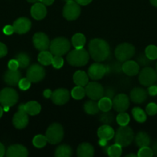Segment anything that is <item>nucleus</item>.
<instances>
[{"instance_id":"nucleus-1","label":"nucleus","mask_w":157,"mask_h":157,"mask_svg":"<svg viewBox=\"0 0 157 157\" xmlns=\"http://www.w3.org/2000/svg\"><path fill=\"white\" fill-rule=\"evenodd\" d=\"M89 56L95 62H102L109 58L110 47L106 41L102 38H94L89 43Z\"/></svg>"},{"instance_id":"nucleus-2","label":"nucleus","mask_w":157,"mask_h":157,"mask_svg":"<svg viewBox=\"0 0 157 157\" xmlns=\"http://www.w3.org/2000/svg\"><path fill=\"white\" fill-rule=\"evenodd\" d=\"M68 63L74 67H83L86 65L89 60V53L84 48H75L67 55Z\"/></svg>"},{"instance_id":"nucleus-3","label":"nucleus","mask_w":157,"mask_h":157,"mask_svg":"<svg viewBox=\"0 0 157 157\" xmlns=\"http://www.w3.org/2000/svg\"><path fill=\"white\" fill-rule=\"evenodd\" d=\"M115 143L121 146L122 147H126L130 145L134 140L133 130L127 126H120L115 134Z\"/></svg>"},{"instance_id":"nucleus-4","label":"nucleus","mask_w":157,"mask_h":157,"mask_svg":"<svg viewBox=\"0 0 157 157\" xmlns=\"http://www.w3.org/2000/svg\"><path fill=\"white\" fill-rule=\"evenodd\" d=\"M71 44L69 40L63 37H58L50 41L49 52L53 55L62 56L70 50Z\"/></svg>"},{"instance_id":"nucleus-5","label":"nucleus","mask_w":157,"mask_h":157,"mask_svg":"<svg viewBox=\"0 0 157 157\" xmlns=\"http://www.w3.org/2000/svg\"><path fill=\"white\" fill-rule=\"evenodd\" d=\"M48 143L51 144H58L64 137V130L61 124L54 123L48 127L46 132Z\"/></svg>"},{"instance_id":"nucleus-6","label":"nucleus","mask_w":157,"mask_h":157,"mask_svg":"<svg viewBox=\"0 0 157 157\" xmlns=\"http://www.w3.org/2000/svg\"><path fill=\"white\" fill-rule=\"evenodd\" d=\"M135 47L129 43H122L115 49V58L119 62H124L131 59L135 55Z\"/></svg>"},{"instance_id":"nucleus-7","label":"nucleus","mask_w":157,"mask_h":157,"mask_svg":"<svg viewBox=\"0 0 157 157\" xmlns=\"http://www.w3.org/2000/svg\"><path fill=\"white\" fill-rule=\"evenodd\" d=\"M18 94L15 90L6 87L0 91V104L2 107H12L18 102Z\"/></svg>"},{"instance_id":"nucleus-8","label":"nucleus","mask_w":157,"mask_h":157,"mask_svg":"<svg viewBox=\"0 0 157 157\" xmlns=\"http://www.w3.org/2000/svg\"><path fill=\"white\" fill-rule=\"evenodd\" d=\"M80 13H81V8L75 0L67 2L63 8V17L69 21L77 19L79 17Z\"/></svg>"},{"instance_id":"nucleus-9","label":"nucleus","mask_w":157,"mask_h":157,"mask_svg":"<svg viewBox=\"0 0 157 157\" xmlns=\"http://www.w3.org/2000/svg\"><path fill=\"white\" fill-rule=\"evenodd\" d=\"M139 81L142 85L149 87L157 81V72L150 67H145L139 75Z\"/></svg>"},{"instance_id":"nucleus-10","label":"nucleus","mask_w":157,"mask_h":157,"mask_svg":"<svg viewBox=\"0 0 157 157\" xmlns=\"http://www.w3.org/2000/svg\"><path fill=\"white\" fill-rule=\"evenodd\" d=\"M12 124L14 127L18 130L24 129L29 124V114L25 110L23 104L18 106V111L14 114L12 117Z\"/></svg>"},{"instance_id":"nucleus-11","label":"nucleus","mask_w":157,"mask_h":157,"mask_svg":"<svg viewBox=\"0 0 157 157\" xmlns=\"http://www.w3.org/2000/svg\"><path fill=\"white\" fill-rule=\"evenodd\" d=\"M46 76V71L42 64H34L28 68L26 72V78L32 83H38L44 79Z\"/></svg>"},{"instance_id":"nucleus-12","label":"nucleus","mask_w":157,"mask_h":157,"mask_svg":"<svg viewBox=\"0 0 157 157\" xmlns=\"http://www.w3.org/2000/svg\"><path fill=\"white\" fill-rule=\"evenodd\" d=\"M86 95H87L91 100L99 101L104 95V88L101 84L98 82H89L86 84Z\"/></svg>"},{"instance_id":"nucleus-13","label":"nucleus","mask_w":157,"mask_h":157,"mask_svg":"<svg viewBox=\"0 0 157 157\" xmlns=\"http://www.w3.org/2000/svg\"><path fill=\"white\" fill-rule=\"evenodd\" d=\"M129 98L125 94H119L112 98V107L116 112H125L129 107Z\"/></svg>"},{"instance_id":"nucleus-14","label":"nucleus","mask_w":157,"mask_h":157,"mask_svg":"<svg viewBox=\"0 0 157 157\" xmlns=\"http://www.w3.org/2000/svg\"><path fill=\"white\" fill-rule=\"evenodd\" d=\"M32 41H33V44L35 48L40 52L48 50L49 48L50 41L48 35L44 32L35 33L32 38Z\"/></svg>"},{"instance_id":"nucleus-15","label":"nucleus","mask_w":157,"mask_h":157,"mask_svg":"<svg viewBox=\"0 0 157 157\" xmlns=\"http://www.w3.org/2000/svg\"><path fill=\"white\" fill-rule=\"evenodd\" d=\"M70 94L69 91L66 88L56 89L55 91L52 92L51 96L52 102L56 105H63L66 104L69 101Z\"/></svg>"},{"instance_id":"nucleus-16","label":"nucleus","mask_w":157,"mask_h":157,"mask_svg":"<svg viewBox=\"0 0 157 157\" xmlns=\"http://www.w3.org/2000/svg\"><path fill=\"white\" fill-rule=\"evenodd\" d=\"M106 74V66L100 64V62L92 64L88 70V75L93 81H98V80L101 79Z\"/></svg>"},{"instance_id":"nucleus-17","label":"nucleus","mask_w":157,"mask_h":157,"mask_svg":"<svg viewBox=\"0 0 157 157\" xmlns=\"http://www.w3.org/2000/svg\"><path fill=\"white\" fill-rule=\"evenodd\" d=\"M12 25H13L15 33L22 35V34L27 33L30 30L32 27V22L28 18L21 17L15 20Z\"/></svg>"},{"instance_id":"nucleus-18","label":"nucleus","mask_w":157,"mask_h":157,"mask_svg":"<svg viewBox=\"0 0 157 157\" xmlns=\"http://www.w3.org/2000/svg\"><path fill=\"white\" fill-rule=\"evenodd\" d=\"M21 78L22 74L18 70H10V69H9L8 71H6V73L4 74V76H3V80H4L5 82L8 85L12 86V87L18 85Z\"/></svg>"},{"instance_id":"nucleus-19","label":"nucleus","mask_w":157,"mask_h":157,"mask_svg":"<svg viewBox=\"0 0 157 157\" xmlns=\"http://www.w3.org/2000/svg\"><path fill=\"white\" fill-rule=\"evenodd\" d=\"M28 155L27 149L21 144L10 146L6 151V156L8 157H26Z\"/></svg>"},{"instance_id":"nucleus-20","label":"nucleus","mask_w":157,"mask_h":157,"mask_svg":"<svg viewBox=\"0 0 157 157\" xmlns=\"http://www.w3.org/2000/svg\"><path fill=\"white\" fill-rule=\"evenodd\" d=\"M130 100L135 104H142L147 99L148 92L141 87H135L130 91Z\"/></svg>"},{"instance_id":"nucleus-21","label":"nucleus","mask_w":157,"mask_h":157,"mask_svg":"<svg viewBox=\"0 0 157 157\" xmlns=\"http://www.w3.org/2000/svg\"><path fill=\"white\" fill-rule=\"evenodd\" d=\"M139 67L136 61L128 60L122 64V71L127 76H135L139 72Z\"/></svg>"},{"instance_id":"nucleus-22","label":"nucleus","mask_w":157,"mask_h":157,"mask_svg":"<svg viewBox=\"0 0 157 157\" xmlns=\"http://www.w3.org/2000/svg\"><path fill=\"white\" fill-rule=\"evenodd\" d=\"M47 9L42 2H35L31 8V15L35 20H42L46 16Z\"/></svg>"},{"instance_id":"nucleus-23","label":"nucleus","mask_w":157,"mask_h":157,"mask_svg":"<svg viewBox=\"0 0 157 157\" xmlns=\"http://www.w3.org/2000/svg\"><path fill=\"white\" fill-rule=\"evenodd\" d=\"M97 135L99 139H105L110 140L115 136V131L110 125L103 124L97 130Z\"/></svg>"},{"instance_id":"nucleus-24","label":"nucleus","mask_w":157,"mask_h":157,"mask_svg":"<svg viewBox=\"0 0 157 157\" xmlns=\"http://www.w3.org/2000/svg\"><path fill=\"white\" fill-rule=\"evenodd\" d=\"M76 153L78 157H92L94 155V147L89 143H83L77 148Z\"/></svg>"},{"instance_id":"nucleus-25","label":"nucleus","mask_w":157,"mask_h":157,"mask_svg":"<svg viewBox=\"0 0 157 157\" xmlns=\"http://www.w3.org/2000/svg\"><path fill=\"white\" fill-rule=\"evenodd\" d=\"M89 75L83 71H77L73 75V81L77 86L86 87L89 83Z\"/></svg>"},{"instance_id":"nucleus-26","label":"nucleus","mask_w":157,"mask_h":157,"mask_svg":"<svg viewBox=\"0 0 157 157\" xmlns=\"http://www.w3.org/2000/svg\"><path fill=\"white\" fill-rule=\"evenodd\" d=\"M25 110L30 116H35L38 114L41 111V105L37 101H29L24 104Z\"/></svg>"},{"instance_id":"nucleus-27","label":"nucleus","mask_w":157,"mask_h":157,"mask_svg":"<svg viewBox=\"0 0 157 157\" xmlns=\"http://www.w3.org/2000/svg\"><path fill=\"white\" fill-rule=\"evenodd\" d=\"M135 144L137 147H149L150 144V137L146 132H139L135 137Z\"/></svg>"},{"instance_id":"nucleus-28","label":"nucleus","mask_w":157,"mask_h":157,"mask_svg":"<svg viewBox=\"0 0 157 157\" xmlns=\"http://www.w3.org/2000/svg\"><path fill=\"white\" fill-rule=\"evenodd\" d=\"M73 153L72 147L67 144H62L58 146L55 152V156L56 157H70Z\"/></svg>"},{"instance_id":"nucleus-29","label":"nucleus","mask_w":157,"mask_h":157,"mask_svg":"<svg viewBox=\"0 0 157 157\" xmlns=\"http://www.w3.org/2000/svg\"><path fill=\"white\" fill-rule=\"evenodd\" d=\"M53 55L49 51H42L38 55V61L42 65L48 66L52 64Z\"/></svg>"},{"instance_id":"nucleus-30","label":"nucleus","mask_w":157,"mask_h":157,"mask_svg":"<svg viewBox=\"0 0 157 157\" xmlns=\"http://www.w3.org/2000/svg\"><path fill=\"white\" fill-rule=\"evenodd\" d=\"M84 110L86 113L90 115H95L99 112L98 102H95L94 100L88 101L84 104Z\"/></svg>"},{"instance_id":"nucleus-31","label":"nucleus","mask_w":157,"mask_h":157,"mask_svg":"<svg viewBox=\"0 0 157 157\" xmlns=\"http://www.w3.org/2000/svg\"><path fill=\"white\" fill-rule=\"evenodd\" d=\"M99 108L101 111L107 112L110 111L112 107V100L107 97H104L100 98L98 101Z\"/></svg>"},{"instance_id":"nucleus-32","label":"nucleus","mask_w":157,"mask_h":157,"mask_svg":"<svg viewBox=\"0 0 157 157\" xmlns=\"http://www.w3.org/2000/svg\"><path fill=\"white\" fill-rule=\"evenodd\" d=\"M86 37L82 33H76L72 36V44L75 48H82L86 44Z\"/></svg>"},{"instance_id":"nucleus-33","label":"nucleus","mask_w":157,"mask_h":157,"mask_svg":"<svg viewBox=\"0 0 157 157\" xmlns=\"http://www.w3.org/2000/svg\"><path fill=\"white\" fill-rule=\"evenodd\" d=\"M132 113L134 119L138 123H144L147 119L146 113L140 107H134L132 110Z\"/></svg>"},{"instance_id":"nucleus-34","label":"nucleus","mask_w":157,"mask_h":157,"mask_svg":"<svg viewBox=\"0 0 157 157\" xmlns=\"http://www.w3.org/2000/svg\"><path fill=\"white\" fill-rule=\"evenodd\" d=\"M15 59L18 62L20 68H26L29 65V63H30V58L27 54L24 52L18 54L15 56Z\"/></svg>"},{"instance_id":"nucleus-35","label":"nucleus","mask_w":157,"mask_h":157,"mask_svg":"<svg viewBox=\"0 0 157 157\" xmlns=\"http://www.w3.org/2000/svg\"><path fill=\"white\" fill-rule=\"evenodd\" d=\"M123 147L119 144H115L113 145H111L108 147L107 153L106 154L110 157H119L123 153Z\"/></svg>"},{"instance_id":"nucleus-36","label":"nucleus","mask_w":157,"mask_h":157,"mask_svg":"<svg viewBox=\"0 0 157 157\" xmlns=\"http://www.w3.org/2000/svg\"><path fill=\"white\" fill-rule=\"evenodd\" d=\"M47 142L46 136L42 134L36 135L35 136H34L33 140H32V144H33L34 147H35L36 148H42V147H46Z\"/></svg>"},{"instance_id":"nucleus-37","label":"nucleus","mask_w":157,"mask_h":157,"mask_svg":"<svg viewBox=\"0 0 157 157\" xmlns=\"http://www.w3.org/2000/svg\"><path fill=\"white\" fill-rule=\"evenodd\" d=\"M71 95L75 100H81L86 96V90L82 86H77L74 87L71 91Z\"/></svg>"},{"instance_id":"nucleus-38","label":"nucleus","mask_w":157,"mask_h":157,"mask_svg":"<svg viewBox=\"0 0 157 157\" xmlns=\"http://www.w3.org/2000/svg\"><path fill=\"white\" fill-rule=\"evenodd\" d=\"M116 122L119 126H127L130 121V117L127 113L120 112L116 116Z\"/></svg>"},{"instance_id":"nucleus-39","label":"nucleus","mask_w":157,"mask_h":157,"mask_svg":"<svg viewBox=\"0 0 157 157\" xmlns=\"http://www.w3.org/2000/svg\"><path fill=\"white\" fill-rule=\"evenodd\" d=\"M99 121L102 124H106V125H110L113 123L114 121V115L111 112H103L99 117Z\"/></svg>"},{"instance_id":"nucleus-40","label":"nucleus","mask_w":157,"mask_h":157,"mask_svg":"<svg viewBox=\"0 0 157 157\" xmlns=\"http://www.w3.org/2000/svg\"><path fill=\"white\" fill-rule=\"evenodd\" d=\"M145 55L147 56L149 59L151 61L157 59V47L153 44H150V45L147 46L145 50Z\"/></svg>"},{"instance_id":"nucleus-41","label":"nucleus","mask_w":157,"mask_h":157,"mask_svg":"<svg viewBox=\"0 0 157 157\" xmlns=\"http://www.w3.org/2000/svg\"><path fill=\"white\" fill-rule=\"evenodd\" d=\"M106 74L110 73H116L122 71V65H120L119 63L114 62L111 64H107L106 65Z\"/></svg>"},{"instance_id":"nucleus-42","label":"nucleus","mask_w":157,"mask_h":157,"mask_svg":"<svg viewBox=\"0 0 157 157\" xmlns=\"http://www.w3.org/2000/svg\"><path fill=\"white\" fill-rule=\"evenodd\" d=\"M137 156L139 157H152L153 156V152L152 149L149 148V147H140Z\"/></svg>"},{"instance_id":"nucleus-43","label":"nucleus","mask_w":157,"mask_h":157,"mask_svg":"<svg viewBox=\"0 0 157 157\" xmlns=\"http://www.w3.org/2000/svg\"><path fill=\"white\" fill-rule=\"evenodd\" d=\"M151 60L147 58L146 55L144 54H140L136 58V62L138 63L139 66H143V67H146L150 64Z\"/></svg>"},{"instance_id":"nucleus-44","label":"nucleus","mask_w":157,"mask_h":157,"mask_svg":"<svg viewBox=\"0 0 157 157\" xmlns=\"http://www.w3.org/2000/svg\"><path fill=\"white\" fill-rule=\"evenodd\" d=\"M64 64V60L62 58V56H56V55H53V59H52V65L55 68L59 69Z\"/></svg>"},{"instance_id":"nucleus-45","label":"nucleus","mask_w":157,"mask_h":157,"mask_svg":"<svg viewBox=\"0 0 157 157\" xmlns=\"http://www.w3.org/2000/svg\"><path fill=\"white\" fill-rule=\"evenodd\" d=\"M31 81L27 78H22L18 82V86L22 90H27L31 87Z\"/></svg>"},{"instance_id":"nucleus-46","label":"nucleus","mask_w":157,"mask_h":157,"mask_svg":"<svg viewBox=\"0 0 157 157\" xmlns=\"http://www.w3.org/2000/svg\"><path fill=\"white\" fill-rule=\"evenodd\" d=\"M146 112L149 116H154L157 113V104L155 103H149L146 108Z\"/></svg>"},{"instance_id":"nucleus-47","label":"nucleus","mask_w":157,"mask_h":157,"mask_svg":"<svg viewBox=\"0 0 157 157\" xmlns=\"http://www.w3.org/2000/svg\"><path fill=\"white\" fill-rule=\"evenodd\" d=\"M115 89L112 88V87H108L107 88L104 89V97H107V98H110L112 100V98L115 96Z\"/></svg>"},{"instance_id":"nucleus-48","label":"nucleus","mask_w":157,"mask_h":157,"mask_svg":"<svg viewBox=\"0 0 157 157\" xmlns=\"http://www.w3.org/2000/svg\"><path fill=\"white\" fill-rule=\"evenodd\" d=\"M8 67H9V69H10V70H18V68L19 67V64H18L17 60L15 58V59H12L9 61Z\"/></svg>"},{"instance_id":"nucleus-49","label":"nucleus","mask_w":157,"mask_h":157,"mask_svg":"<svg viewBox=\"0 0 157 157\" xmlns=\"http://www.w3.org/2000/svg\"><path fill=\"white\" fill-rule=\"evenodd\" d=\"M3 32H4L5 35H11L15 32L14 31L13 25H6L4 28H3Z\"/></svg>"},{"instance_id":"nucleus-50","label":"nucleus","mask_w":157,"mask_h":157,"mask_svg":"<svg viewBox=\"0 0 157 157\" xmlns=\"http://www.w3.org/2000/svg\"><path fill=\"white\" fill-rule=\"evenodd\" d=\"M8 53V48L6 45L3 43L0 42V58H3Z\"/></svg>"},{"instance_id":"nucleus-51","label":"nucleus","mask_w":157,"mask_h":157,"mask_svg":"<svg viewBox=\"0 0 157 157\" xmlns=\"http://www.w3.org/2000/svg\"><path fill=\"white\" fill-rule=\"evenodd\" d=\"M148 94H149L150 96H156L157 95V85H152L149 86V88H148Z\"/></svg>"},{"instance_id":"nucleus-52","label":"nucleus","mask_w":157,"mask_h":157,"mask_svg":"<svg viewBox=\"0 0 157 157\" xmlns=\"http://www.w3.org/2000/svg\"><path fill=\"white\" fill-rule=\"evenodd\" d=\"M75 1L76 2L79 6L80 5H81V6H87V5H89L92 0H75Z\"/></svg>"},{"instance_id":"nucleus-53","label":"nucleus","mask_w":157,"mask_h":157,"mask_svg":"<svg viewBox=\"0 0 157 157\" xmlns=\"http://www.w3.org/2000/svg\"><path fill=\"white\" fill-rule=\"evenodd\" d=\"M52 94V91L50 90V89H46L43 92V95L46 98H50Z\"/></svg>"},{"instance_id":"nucleus-54","label":"nucleus","mask_w":157,"mask_h":157,"mask_svg":"<svg viewBox=\"0 0 157 157\" xmlns=\"http://www.w3.org/2000/svg\"><path fill=\"white\" fill-rule=\"evenodd\" d=\"M108 141L107 140H105V139H99V145L101 147H106V146H107V144H108Z\"/></svg>"},{"instance_id":"nucleus-55","label":"nucleus","mask_w":157,"mask_h":157,"mask_svg":"<svg viewBox=\"0 0 157 157\" xmlns=\"http://www.w3.org/2000/svg\"><path fill=\"white\" fill-rule=\"evenodd\" d=\"M42 4H44L45 6H51L52 3L54 2L55 0H39Z\"/></svg>"},{"instance_id":"nucleus-56","label":"nucleus","mask_w":157,"mask_h":157,"mask_svg":"<svg viewBox=\"0 0 157 157\" xmlns=\"http://www.w3.org/2000/svg\"><path fill=\"white\" fill-rule=\"evenodd\" d=\"M6 153V149H5L4 145L2 143H0V157H2Z\"/></svg>"},{"instance_id":"nucleus-57","label":"nucleus","mask_w":157,"mask_h":157,"mask_svg":"<svg viewBox=\"0 0 157 157\" xmlns=\"http://www.w3.org/2000/svg\"><path fill=\"white\" fill-rule=\"evenodd\" d=\"M152 152H153V155H155V156H157V140L155 141V143L153 144V145H152Z\"/></svg>"},{"instance_id":"nucleus-58","label":"nucleus","mask_w":157,"mask_h":157,"mask_svg":"<svg viewBox=\"0 0 157 157\" xmlns=\"http://www.w3.org/2000/svg\"><path fill=\"white\" fill-rule=\"evenodd\" d=\"M150 3L155 7H157V0H149Z\"/></svg>"},{"instance_id":"nucleus-59","label":"nucleus","mask_w":157,"mask_h":157,"mask_svg":"<svg viewBox=\"0 0 157 157\" xmlns=\"http://www.w3.org/2000/svg\"><path fill=\"white\" fill-rule=\"evenodd\" d=\"M138 156L136 154H134V153H130V154H127L126 157H136Z\"/></svg>"},{"instance_id":"nucleus-60","label":"nucleus","mask_w":157,"mask_h":157,"mask_svg":"<svg viewBox=\"0 0 157 157\" xmlns=\"http://www.w3.org/2000/svg\"><path fill=\"white\" fill-rule=\"evenodd\" d=\"M3 111H4V110H3V107H0V118H1L2 116Z\"/></svg>"},{"instance_id":"nucleus-61","label":"nucleus","mask_w":157,"mask_h":157,"mask_svg":"<svg viewBox=\"0 0 157 157\" xmlns=\"http://www.w3.org/2000/svg\"><path fill=\"white\" fill-rule=\"evenodd\" d=\"M29 2H31V3H35L37 2L38 1H39V0H27Z\"/></svg>"},{"instance_id":"nucleus-62","label":"nucleus","mask_w":157,"mask_h":157,"mask_svg":"<svg viewBox=\"0 0 157 157\" xmlns=\"http://www.w3.org/2000/svg\"><path fill=\"white\" fill-rule=\"evenodd\" d=\"M64 1H66V2H69V1H71V0H64Z\"/></svg>"},{"instance_id":"nucleus-63","label":"nucleus","mask_w":157,"mask_h":157,"mask_svg":"<svg viewBox=\"0 0 157 157\" xmlns=\"http://www.w3.org/2000/svg\"><path fill=\"white\" fill-rule=\"evenodd\" d=\"M155 69H156V72H157V63H156V65H155Z\"/></svg>"}]
</instances>
